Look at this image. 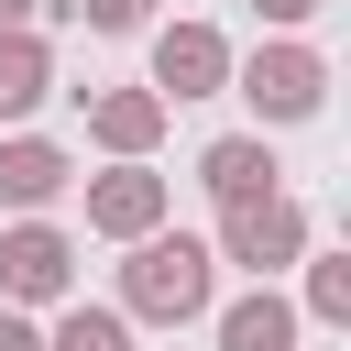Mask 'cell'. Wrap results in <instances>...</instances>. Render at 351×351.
I'll list each match as a JSON object with an SVG mask.
<instances>
[{"mask_svg":"<svg viewBox=\"0 0 351 351\" xmlns=\"http://www.w3.org/2000/svg\"><path fill=\"white\" fill-rule=\"evenodd\" d=\"M296 263H307V296H296V318L340 329V318H351V252H318V241H307Z\"/></svg>","mask_w":351,"mask_h":351,"instance_id":"4fadbf2b","label":"cell"},{"mask_svg":"<svg viewBox=\"0 0 351 351\" xmlns=\"http://www.w3.org/2000/svg\"><path fill=\"white\" fill-rule=\"evenodd\" d=\"M197 186L230 208V197H263V186H285V165H274V143H263V132H219V143L197 154Z\"/></svg>","mask_w":351,"mask_h":351,"instance_id":"30bf717a","label":"cell"},{"mask_svg":"<svg viewBox=\"0 0 351 351\" xmlns=\"http://www.w3.org/2000/svg\"><path fill=\"white\" fill-rule=\"evenodd\" d=\"M44 351H132V318H121V307L66 296V307H55V329H44Z\"/></svg>","mask_w":351,"mask_h":351,"instance_id":"7c38bea8","label":"cell"},{"mask_svg":"<svg viewBox=\"0 0 351 351\" xmlns=\"http://www.w3.org/2000/svg\"><path fill=\"white\" fill-rule=\"evenodd\" d=\"M230 99H241L263 132L318 121V110H329V55H318L307 33H263L252 55H230Z\"/></svg>","mask_w":351,"mask_h":351,"instance_id":"7a4b0ae2","label":"cell"},{"mask_svg":"<svg viewBox=\"0 0 351 351\" xmlns=\"http://www.w3.org/2000/svg\"><path fill=\"white\" fill-rule=\"evenodd\" d=\"M44 99H55V44H44L33 22H11V33H0V121L22 132Z\"/></svg>","mask_w":351,"mask_h":351,"instance_id":"8fae6325","label":"cell"},{"mask_svg":"<svg viewBox=\"0 0 351 351\" xmlns=\"http://www.w3.org/2000/svg\"><path fill=\"white\" fill-rule=\"evenodd\" d=\"M318 11H329V0H252V22H263V33H307Z\"/></svg>","mask_w":351,"mask_h":351,"instance_id":"9a60e30c","label":"cell"},{"mask_svg":"<svg viewBox=\"0 0 351 351\" xmlns=\"http://www.w3.org/2000/svg\"><path fill=\"white\" fill-rule=\"evenodd\" d=\"M219 307V252L197 230H143L121 241V318L132 329H197Z\"/></svg>","mask_w":351,"mask_h":351,"instance_id":"6da1fadb","label":"cell"},{"mask_svg":"<svg viewBox=\"0 0 351 351\" xmlns=\"http://www.w3.org/2000/svg\"><path fill=\"white\" fill-rule=\"evenodd\" d=\"M77 99H88V143H99L110 165H154V143H165V121H176L154 88H77Z\"/></svg>","mask_w":351,"mask_h":351,"instance_id":"ba28073f","label":"cell"},{"mask_svg":"<svg viewBox=\"0 0 351 351\" xmlns=\"http://www.w3.org/2000/svg\"><path fill=\"white\" fill-rule=\"evenodd\" d=\"M77 296V230L11 219L0 230V307H66Z\"/></svg>","mask_w":351,"mask_h":351,"instance_id":"277c9868","label":"cell"},{"mask_svg":"<svg viewBox=\"0 0 351 351\" xmlns=\"http://www.w3.org/2000/svg\"><path fill=\"white\" fill-rule=\"evenodd\" d=\"M66 186H77V154L55 132H0V208L11 219H44Z\"/></svg>","mask_w":351,"mask_h":351,"instance_id":"52a82bcc","label":"cell"},{"mask_svg":"<svg viewBox=\"0 0 351 351\" xmlns=\"http://www.w3.org/2000/svg\"><path fill=\"white\" fill-rule=\"evenodd\" d=\"M77 197H88V241H143L176 219V176H154V165H99V176H77Z\"/></svg>","mask_w":351,"mask_h":351,"instance_id":"5b68a950","label":"cell"},{"mask_svg":"<svg viewBox=\"0 0 351 351\" xmlns=\"http://www.w3.org/2000/svg\"><path fill=\"white\" fill-rule=\"evenodd\" d=\"M307 241H318V219H307L285 186H263V197H230V208H219V230H208V252H219V263H241L252 285H274V274H285Z\"/></svg>","mask_w":351,"mask_h":351,"instance_id":"3957f363","label":"cell"},{"mask_svg":"<svg viewBox=\"0 0 351 351\" xmlns=\"http://www.w3.org/2000/svg\"><path fill=\"white\" fill-rule=\"evenodd\" d=\"M33 11H44V0H0V33H11V22H33Z\"/></svg>","mask_w":351,"mask_h":351,"instance_id":"e0dca14e","label":"cell"},{"mask_svg":"<svg viewBox=\"0 0 351 351\" xmlns=\"http://www.w3.org/2000/svg\"><path fill=\"white\" fill-rule=\"evenodd\" d=\"M0 351H44V329H33V307H0Z\"/></svg>","mask_w":351,"mask_h":351,"instance_id":"2e32d148","label":"cell"},{"mask_svg":"<svg viewBox=\"0 0 351 351\" xmlns=\"http://www.w3.org/2000/svg\"><path fill=\"white\" fill-rule=\"evenodd\" d=\"M208 340H219V351H296V296L241 285L230 307H208Z\"/></svg>","mask_w":351,"mask_h":351,"instance_id":"9c48e42d","label":"cell"},{"mask_svg":"<svg viewBox=\"0 0 351 351\" xmlns=\"http://www.w3.org/2000/svg\"><path fill=\"white\" fill-rule=\"evenodd\" d=\"M165 110H186V99H219L230 88V33L219 22H165L154 33V77H143Z\"/></svg>","mask_w":351,"mask_h":351,"instance_id":"8992f818","label":"cell"},{"mask_svg":"<svg viewBox=\"0 0 351 351\" xmlns=\"http://www.w3.org/2000/svg\"><path fill=\"white\" fill-rule=\"evenodd\" d=\"M66 22H88V33H143L154 0H66Z\"/></svg>","mask_w":351,"mask_h":351,"instance_id":"5bb4252c","label":"cell"}]
</instances>
